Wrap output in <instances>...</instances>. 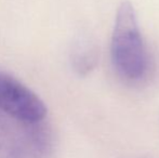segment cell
Masks as SVG:
<instances>
[{"label": "cell", "instance_id": "obj_2", "mask_svg": "<svg viewBox=\"0 0 159 158\" xmlns=\"http://www.w3.org/2000/svg\"><path fill=\"white\" fill-rule=\"evenodd\" d=\"M52 135L43 121L13 127L0 117V158H47Z\"/></svg>", "mask_w": 159, "mask_h": 158}, {"label": "cell", "instance_id": "obj_1", "mask_svg": "<svg viewBox=\"0 0 159 158\" xmlns=\"http://www.w3.org/2000/svg\"><path fill=\"white\" fill-rule=\"evenodd\" d=\"M111 61L122 81L138 84L148 77L152 62L133 4L122 1L116 11L111 39Z\"/></svg>", "mask_w": 159, "mask_h": 158}, {"label": "cell", "instance_id": "obj_4", "mask_svg": "<svg viewBox=\"0 0 159 158\" xmlns=\"http://www.w3.org/2000/svg\"><path fill=\"white\" fill-rule=\"evenodd\" d=\"M100 52L98 46L88 39H81L74 46L70 54V66L79 77L90 75L98 66Z\"/></svg>", "mask_w": 159, "mask_h": 158}, {"label": "cell", "instance_id": "obj_5", "mask_svg": "<svg viewBox=\"0 0 159 158\" xmlns=\"http://www.w3.org/2000/svg\"><path fill=\"white\" fill-rule=\"evenodd\" d=\"M138 158H151V157H138Z\"/></svg>", "mask_w": 159, "mask_h": 158}, {"label": "cell", "instance_id": "obj_3", "mask_svg": "<svg viewBox=\"0 0 159 158\" xmlns=\"http://www.w3.org/2000/svg\"><path fill=\"white\" fill-rule=\"evenodd\" d=\"M0 112L21 124L44 121L48 108L42 99L15 77L0 72Z\"/></svg>", "mask_w": 159, "mask_h": 158}]
</instances>
